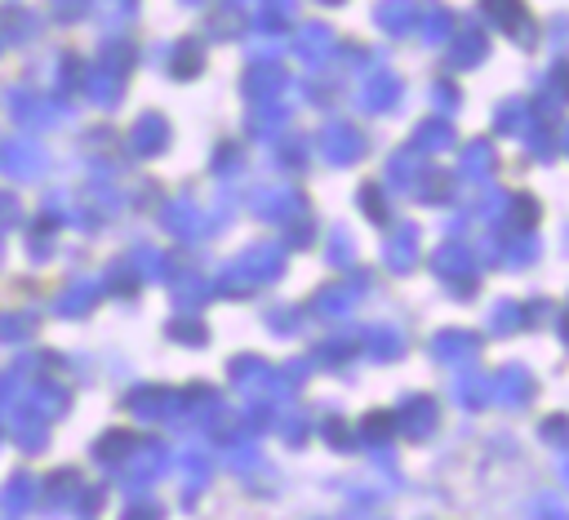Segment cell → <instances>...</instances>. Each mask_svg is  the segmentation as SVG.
I'll return each instance as SVG.
<instances>
[{
    "label": "cell",
    "instance_id": "30bf717a",
    "mask_svg": "<svg viewBox=\"0 0 569 520\" xmlns=\"http://www.w3.org/2000/svg\"><path fill=\"white\" fill-rule=\"evenodd\" d=\"M53 9H58V18H80L89 4L84 0H53Z\"/></svg>",
    "mask_w": 569,
    "mask_h": 520
},
{
    "label": "cell",
    "instance_id": "ba28073f",
    "mask_svg": "<svg viewBox=\"0 0 569 520\" xmlns=\"http://www.w3.org/2000/svg\"><path fill=\"white\" fill-rule=\"evenodd\" d=\"M196 67H200V44H196V40H182V44L173 49V71H178V76H196Z\"/></svg>",
    "mask_w": 569,
    "mask_h": 520
},
{
    "label": "cell",
    "instance_id": "8992f818",
    "mask_svg": "<svg viewBox=\"0 0 569 520\" xmlns=\"http://www.w3.org/2000/svg\"><path fill=\"white\" fill-rule=\"evenodd\" d=\"M0 164L13 169V173H36L40 169V151H36V142H13V147L0 151Z\"/></svg>",
    "mask_w": 569,
    "mask_h": 520
},
{
    "label": "cell",
    "instance_id": "5b68a950",
    "mask_svg": "<svg viewBox=\"0 0 569 520\" xmlns=\"http://www.w3.org/2000/svg\"><path fill=\"white\" fill-rule=\"evenodd\" d=\"M320 147H325V156H329V160H347V156H356V151H360V138H356L347 124H333V129H325Z\"/></svg>",
    "mask_w": 569,
    "mask_h": 520
},
{
    "label": "cell",
    "instance_id": "7c38bea8",
    "mask_svg": "<svg viewBox=\"0 0 569 520\" xmlns=\"http://www.w3.org/2000/svg\"><path fill=\"white\" fill-rule=\"evenodd\" d=\"M187 4H200V0H187Z\"/></svg>",
    "mask_w": 569,
    "mask_h": 520
},
{
    "label": "cell",
    "instance_id": "6da1fadb",
    "mask_svg": "<svg viewBox=\"0 0 569 520\" xmlns=\"http://www.w3.org/2000/svg\"><path fill=\"white\" fill-rule=\"evenodd\" d=\"M244 93L249 102H276L284 93V67L276 62H253L249 76H244Z\"/></svg>",
    "mask_w": 569,
    "mask_h": 520
},
{
    "label": "cell",
    "instance_id": "277c9868",
    "mask_svg": "<svg viewBox=\"0 0 569 520\" xmlns=\"http://www.w3.org/2000/svg\"><path fill=\"white\" fill-rule=\"evenodd\" d=\"M84 93H89L98 107L116 102V98H120V71H111V67H98V71H89V76H84Z\"/></svg>",
    "mask_w": 569,
    "mask_h": 520
},
{
    "label": "cell",
    "instance_id": "7a4b0ae2",
    "mask_svg": "<svg viewBox=\"0 0 569 520\" xmlns=\"http://www.w3.org/2000/svg\"><path fill=\"white\" fill-rule=\"evenodd\" d=\"M9 111H13V120L27 124V129H44V124L58 116L44 98H36V93H27V89H13V93H9Z\"/></svg>",
    "mask_w": 569,
    "mask_h": 520
},
{
    "label": "cell",
    "instance_id": "52a82bcc",
    "mask_svg": "<svg viewBox=\"0 0 569 520\" xmlns=\"http://www.w3.org/2000/svg\"><path fill=\"white\" fill-rule=\"evenodd\" d=\"M325 49H329V31H325V27H302V31L293 36V53H298L302 62H316Z\"/></svg>",
    "mask_w": 569,
    "mask_h": 520
},
{
    "label": "cell",
    "instance_id": "3957f363",
    "mask_svg": "<svg viewBox=\"0 0 569 520\" xmlns=\"http://www.w3.org/2000/svg\"><path fill=\"white\" fill-rule=\"evenodd\" d=\"M164 142H169V120H164V116H156V111H147V116L133 124V147L151 156V151H160Z\"/></svg>",
    "mask_w": 569,
    "mask_h": 520
},
{
    "label": "cell",
    "instance_id": "8fae6325",
    "mask_svg": "<svg viewBox=\"0 0 569 520\" xmlns=\"http://www.w3.org/2000/svg\"><path fill=\"white\" fill-rule=\"evenodd\" d=\"M4 222H13V200H9V196H0V227H4Z\"/></svg>",
    "mask_w": 569,
    "mask_h": 520
},
{
    "label": "cell",
    "instance_id": "9c48e42d",
    "mask_svg": "<svg viewBox=\"0 0 569 520\" xmlns=\"http://www.w3.org/2000/svg\"><path fill=\"white\" fill-rule=\"evenodd\" d=\"M102 18H129L133 13V0H98Z\"/></svg>",
    "mask_w": 569,
    "mask_h": 520
}]
</instances>
